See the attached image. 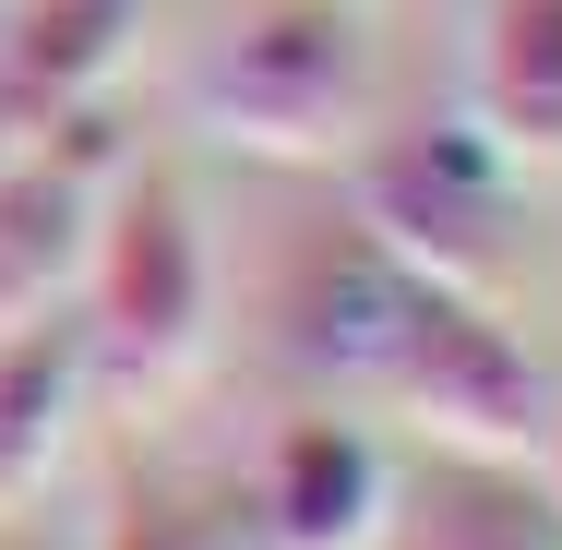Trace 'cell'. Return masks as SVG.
<instances>
[{
  "mask_svg": "<svg viewBox=\"0 0 562 550\" xmlns=\"http://www.w3.org/2000/svg\"><path fill=\"white\" fill-rule=\"evenodd\" d=\"M288 359L336 371L359 395L407 407L443 454H539L551 431V371L503 335V312L479 288L443 276H407L395 251H371L347 227L336 251L300 263V300H288Z\"/></svg>",
  "mask_w": 562,
  "mask_h": 550,
  "instance_id": "obj_1",
  "label": "cell"
},
{
  "mask_svg": "<svg viewBox=\"0 0 562 550\" xmlns=\"http://www.w3.org/2000/svg\"><path fill=\"white\" fill-rule=\"evenodd\" d=\"M192 132L263 168H336L371 144V12L359 0H251L192 72Z\"/></svg>",
  "mask_w": 562,
  "mask_h": 550,
  "instance_id": "obj_2",
  "label": "cell"
},
{
  "mask_svg": "<svg viewBox=\"0 0 562 550\" xmlns=\"http://www.w3.org/2000/svg\"><path fill=\"white\" fill-rule=\"evenodd\" d=\"M216 335V251L168 168H120L85 251V347L120 383H180Z\"/></svg>",
  "mask_w": 562,
  "mask_h": 550,
  "instance_id": "obj_3",
  "label": "cell"
},
{
  "mask_svg": "<svg viewBox=\"0 0 562 550\" xmlns=\"http://www.w3.org/2000/svg\"><path fill=\"white\" fill-rule=\"evenodd\" d=\"M347 204H359V239L395 251L407 276H443V288H503L515 263V168L491 156V132L454 120H407L383 144H347Z\"/></svg>",
  "mask_w": 562,
  "mask_h": 550,
  "instance_id": "obj_4",
  "label": "cell"
},
{
  "mask_svg": "<svg viewBox=\"0 0 562 550\" xmlns=\"http://www.w3.org/2000/svg\"><path fill=\"white\" fill-rule=\"evenodd\" d=\"M120 120L109 109H72L24 144H0V324L24 312H60V288L85 276L97 251V216L120 192Z\"/></svg>",
  "mask_w": 562,
  "mask_h": 550,
  "instance_id": "obj_5",
  "label": "cell"
},
{
  "mask_svg": "<svg viewBox=\"0 0 562 550\" xmlns=\"http://www.w3.org/2000/svg\"><path fill=\"white\" fill-rule=\"evenodd\" d=\"M383 515H395V454L359 419L312 407L276 431V454H263V539L276 550H383Z\"/></svg>",
  "mask_w": 562,
  "mask_h": 550,
  "instance_id": "obj_6",
  "label": "cell"
},
{
  "mask_svg": "<svg viewBox=\"0 0 562 550\" xmlns=\"http://www.w3.org/2000/svg\"><path fill=\"white\" fill-rule=\"evenodd\" d=\"M132 36H144V0H24L0 36V144L97 109L132 60Z\"/></svg>",
  "mask_w": 562,
  "mask_h": 550,
  "instance_id": "obj_7",
  "label": "cell"
},
{
  "mask_svg": "<svg viewBox=\"0 0 562 550\" xmlns=\"http://www.w3.org/2000/svg\"><path fill=\"white\" fill-rule=\"evenodd\" d=\"M467 120L515 180L562 168V0H479L467 36Z\"/></svg>",
  "mask_w": 562,
  "mask_h": 550,
  "instance_id": "obj_8",
  "label": "cell"
},
{
  "mask_svg": "<svg viewBox=\"0 0 562 550\" xmlns=\"http://www.w3.org/2000/svg\"><path fill=\"white\" fill-rule=\"evenodd\" d=\"M383 550H562V515L527 479V454H443L431 442V467L395 479Z\"/></svg>",
  "mask_w": 562,
  "mask_h": 550,
  "instance_id": "obj_9",
  "label": "cell"
},
{
  "mask_svg": "<svg viewBox=\"0 0 562 550\" xmlns=\"http://www.w3.org/2000/svg\"><path fill=\"white\" fill-rule=\"evenodd\" d=\"M85 383H97V347H85V312H24L0 324V503H24L60 442L85 419Z\"/></svg>",
  "mask_w": 562,
  "mask_h": 550,
  "instance_id": "obj_10",
  "label": "cell"
},
{
  "mask_svg": "<svg viewBox=\"0 0 562 550\" xmlns=\"http://www.w3.org/2000/svg\"><path fill=\"white\" fill-rule=\"evenodd\" d=\"M539 491H551V515H562V407H551V431H539Z\"/></svg>",
  "mask_w": 562,
  "mask_h": 550,
  "instance_id": "obj_11",
  "label": "cell"
}]
</instances>
